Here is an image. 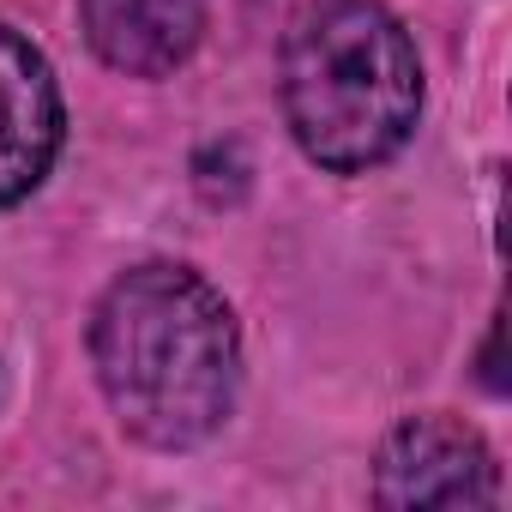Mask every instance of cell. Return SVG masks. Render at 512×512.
Wrapping results in <instances>:
<instances>
[{"mask_svg":"<svg viewBox=\"0 0 512 512\" xmlns=\"http://www.w3.org/2000/svg\"><path fill=\"white\" fill-rule=\"evenodd\" d=\"M91 362L115 422L157 446L187 452L211 440L235 404L241 338L229 302L187 266L121 272L91 320Z\"/></svg>","mask_w":512,"mask_h":512,"instance_id":"cell-1","label":"cell"},{"mask_svg":"<svg viewBox=\"0 0 512 512\" xmlns=\"http://www.w3.org/2000/svg\"><path fill=\"white\" fill-rule=\"evenodd\" d=\"M422 115V67L380 0H308L284 37V121L296 145L362 175L404 151Z\"/></svg>","mask_w":512,"mask_h":512,"instance_id":"cell-2","label":"cell"},{"mask_svg":"<svg viewBox=\"0 0 512 512\" xmlns=\"http://www.w3.org/2000/svg\"><path fill=\"white\" fill-rule=\"evenodd\" d=\"M494 452L470 422L410 416L386 434L374 500L380 506H494Z\"/></svg>","mask_w":512,"mask_h":512,"instance_id":"cell-3","label":"cell"},{"mask_svg":"<svg viewBox=\"0 0 512 512\" xmlns=\"http://www.w3.org/2000/svg\"><path fill=\"white\" fill-rule=\"evenodd\" d=\"M61 151V91L49 61L0 25V205L43 187Z\"/></svg>","mask_w":512,"mask_h":512,"instance_id":"cell-4","label":"cell"},{"mask_svg":"<svg viewBox=\"0 0 512 512\" xmlns=\"http://www.w3.org/2000/svg\"><path fill=\"white\" fill-rule=\"evenodd\" d=\"M79 19L103 67L127 79H163L199 49L205 0H79Z\"/></svg>","mask_w":512,"mask_h":512,"instance_id":"cell-5","label":"cell"}]
</instances>
